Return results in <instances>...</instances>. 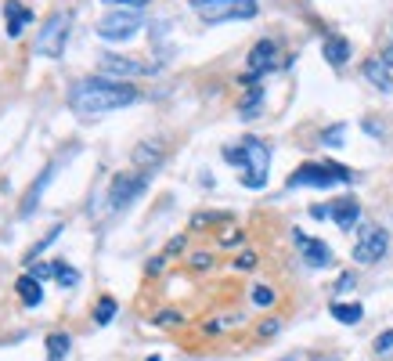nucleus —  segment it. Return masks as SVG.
<instances>
[{
  "label": "nucleus",
  "instance_id": "nucleus-1",
  "mask_svg": "<svg viewBox=\"0 0 393 361\" xmlns=\"http://www.w3.org/2000/svg\"><path fill=\"white\" fill-rule=\"evenodd\" d=\"M141 98L137 87L127 80H108V76H87L69 87V108L83 116L94 113H112V108H127Z\"/></svg>",
  "mask_w": 393,
  "mask_h": 361
},
{
  "label": "nucleus",
  "instance_id": "nucleus-2",
  "mask_svg": "<svg viewBox=\"0 0 393 361\" xmlns=\"http://www.w3.org/2000/svg\"><path fill=\"white\" fill-rule=\"evenodd\" d=\"M224 159L231 166L242 170V184L245 188H263L267 184V166H271V148L260 137H242L239 145L224 148Z\"/></svg>",
  "mask_w": 393,
  "mask_h": 361
},
{
  "label": "nucleus",
  "instance_id": "nucleus-3",
  "mask_svg": "<svg viewBox=\"0 0 393 361\" xmlns=\"http://www.w3.org/2000/svg\"><path fill=\"white\" fill-rule=\"evenodd\" d=\"M354 170L343 163H303L300 170L289 174V188H332V184H350Z\"/></svg>",
  "mask_w": 393,
  "mask_h": 361
},
{
  "label": "nucleus",
  "instance_id": "nucleus-4",
  "mask_svg": "<svg viewBox=\"0 0 393 361\" xmlns=\"http://www.w3.org/2000/svg\"><path fill=\"white\" fill-rule=\"evenodd\" d=\"M192 8L202 14V22H234V19H253L256 14V0H192Z\"/></svg>",
  "mask_w": 393,
  "mask_h": 361
},
{
  "label": "nucleus",
  "instance_id": "nucleus-5",
  "mask_svg": "<svg viewBox=\"0 0 393 361\" xmlns=\"http://www.w3.org/2000/svg\"><path fill=\"white\" fill-rule=\"evenodd\" d=\"M141 26H145V19H141V14H137L134 8H119V11L101 14L94 29H98V37L112 40V43H123V40L137 37V33H141Z\"/></svg>",
  "mask_w": 393,
  "mask_h": 361
},
{
  "label": "nucleus",
  "instance_id": "nucleus-6",
  "mask_svg": "<svg viewBox=\"0 0 393 361\" xmlns=\"http://www.w3.org/2000/svg\"><path fill=\"white\" fill-rule=\"evenodd\" d=\"M69 26H72V14H69V11H54L51 19L43 22L40 37H37V51H40L43 58H58L61 51H66Z\"/></svg>",
  "mask_w": 393,
  "mask_h": 361
},
{
  "label": "nucleus",
  "instance_id": "nucleus-7",
  "mask_svg": "<svg viewBox=\"0 0 393 361\" xmlns=\"http://www.w3.org/2000/svg\"><path fill=\"white\" fill-rule=\"evenodd\" d=\"M386 249H390V235H386L379 224H361L357 242H354V260H357V264H375V260H383Z\"/></svg>",
  "mask_w": 393,
  "mask_h": 361
},
{
  "label": "nucleus",
  "instance_id": "nucleus-8",
  "mask_svg": "<svg viewBox=\"0 0 393 361\" xmlns=\"http://www.w3.org/2000/svg\"><path fill=\"white\" fill-rule=\"evenodd\" d=\"M145 188H148V174H116L112 184H108V202H112V210H127Z\"/></svg>",
  "mask_w": 393,
  "mask_h": 361
},
{
  "label": "nucleus",
  "instance_id": "nucleus-9",
  "mask_svg": "<svg viewBox=\"0 0 393 361\" xmlns=\"http://www.w3.org/2000/svg\"><path fill=\"white\" fill-rule=\"evenodd\" d=\"M98 69L108 76V80H130V76L152 72L148 61H137V58H127V55H112V51L98 58Z\"/></svg>",
  "mask_w": 393,
  "mask_h": 361
},
{
  "label": "nucleus",
  "instance_id": "nucleus-10",
  "mask_svg": "<svg viewBox=\"0 0 393 361\" xmlns=\"http://www.w3.org/2000/svg\"><path fill=\"white\" fill-rule=\"evenodd\" d=\"M285 66V58H281V47L274 40H260L253 51H249V72L260 76V72H274Z\"/></svg>",
  "mask_w": 393,
  "mask_h": 361
},
{
  "label": "nucleus",
  "instance_id": "nucleus-11",
  "mask_svg": "<svg viewBox=\"0 0 393 361\" xmlns=\"http://www.w3.org/2000/svg\"><path fill=\"white\" fill-rule=\"evenodd\" d=\"M292 239H296V246H300V253H303V260L310 264V268H328V264H332L328 242L310 239V235H303V231H292Z\"/></svg>",
  "mask_w": 393,
  "mask_h": 361
},
{
  "label": "nucleus",
  "instance_id": "nucleus-12",
  "mask_svg": "<svg viewBox=\"0 0 393 361\" xmlns=\"http://www.w3.org/2000/svg\"><path fill=\"white\" fill-rule=\"evenodd\" d=\"M328 217L343 228V231H350L354 224H357V217H361V206H357V199H350V195H343V199H336L332 206H328Z\"/></svg>",
  "mask_w": 393,
  "mask_h": 361
},
{
  "label": "nucleus",
  "instance_id": "nucleus-13",
  "mask_svg": "<svg viewBox=\"0 0 393 361\" xmlns=\"http://www.w3.org/2000/svg\"><path fill=\"white\" fill-rule=\"evenodd\" d=\"M4 19H8V37H19L22 29L33 22V11L19 0H4Z\"/></svg>",
  "mask_w": 393,
  "mask_h": 361
},
{
  "label": "nucleus",
  "instance_id": "nucleus-14",
  "mask_svg": "<svg viewBox=\"0 0 393 361\" xmlns=\"http://www.w3.org/2000/svg\"><path fill=\"white\" fill-rule=\"evenodd\" d=\"M365 80L375 87V90H393V76H390V66H386V61H383V55L379 58H368L365 61Z\"/></svg>",
  "mask_w": 393,
  "mask_h": 361
},
{
  "label": "nucleus",
  "instance_id": "nucleus-15",
  "mask_svg": "<svg viewBox=\"0 0 393 361\" xmlns=\"http://www.w3.org/2000/svg\"><path fill=\"white\" fill-rule=\"evenodd\" d=\"M321 51H325V61H328V66H347V61H350V40L347 37H325V43H321Z\"/></svg>",
  "mask_w": 393,
  "mask_h": 361
},
{
  "label": "nucleus",
  "instance_id": "nucleus-16",
  "mask_svg": "<svg viewBox=\"0 0 393 361\" xmlns=\"http://www.w3.org/2000/svg\"><path fill=\"white\" fill-rule=\"evenodd\" d=\"M51 177H54V166H47L43 174L37 177V184L29 188V195L22 199V206H19V217H29V213H33V210L40 206V192H43V188H47V181H51Z\"/></svg>",
  "mask_w": 393,
  "mask_h": 361
},
{
  "label": "nucleus",
  "instance_id": "nucleus-17",
  "mask_svg": "<svg viewBox=\"0 0 393 361\" xmlns=\"http://www.w3.org/2000/svg\"><path fill=\"white\" fill-rule=\"evenodd\" d=\"M14 286H19V296H22V304H26V307H37V304L43 300L40 278H33V275H22L19 282H14Z\"/></svg>",
  "mask_w": 393,
  "mask_h": 361
},
{
  "label": "nucleus",
  "instance_id": "nucleus-18",
  "mask_svg": "<svg viewBox=\"0 0 393 361\" xmlns=\"http://www.w3.org/2000/svg\"><path fill=\"white\" fill-rule=\"evenodd\" d=\"M134 163L145 166V170L159 166V163H163V145H155V141H145V145H137V148H134Z\"/></svg>",
  "mask_w": 393,
  "mask_h": 361
},
{
  "label": "nucleus",
  "instance_id": "nucleus-19",
  "mask_svg": "<svg viewBox=\"0 0 393 361\" xmlns=\"http://www.w3.org/2000/svg\"><path fill=\"white\" fill-rule=\"evenodd\" d=\"M328 311H332V318L343 322V325H357L361 318H365V307H361V304H343V300H336Z\"/></svg>",
  "mask_w": 393,
  "mask_h": 361
},
{
  "label": "nucleus",
  "instance_id": "nucleus-20",
  "mask_svg": "<svg viewBox=\"0 0 393 361\" xmlns=\"http://www.w3.org/2000/svg\"><path fill=\"white\" fill-rule=\"evenodd\" d=\"M69 347H72L69 333H51V336H47V361H61L69 354Z\"/></svg>",
  "mask_w": 393,
  "mask_h": 361
},
{
  "label": "nucleus",
  "instance_id": "nucleus-21",
  "mask_svg": "<svg viewBox=\"0 0 393 361\" xmlns=\"http://www.w3.org/2000/svg\"><path fill=\"white\" fill-rule=\"evenodd\" d=\"M260 105H263V87H249V94L242 98V119H253V116H260Z\"/></svg>",
  "mask_w": 393,
  "mask_h": 361
},
{
  "label": "nucleus",
  "instance_id": "nucleus-22",
  "mask_svg": "<svg viewBox=\"0 0 393 361\" xmlns=\"http://www.w3.org/2000/svg\"><path fill=\"white\" fill-rule=\"evenodd\" d=\"M112 318H116V300H112V296H101V300H98V311H94V322H98V325H108Z\"/></svg>",
  "mask_w": 393,
  "mask_h": 361
},
{
  "label": "nucleus",
  "instance_id": "nucleus-23",
  "mask_svg": "<svg viewBox=\"0 0 393 361\" xmlns=\"http://www.w3.org/2000/svg\"><path fill=\"white\" fill-rule=\"evenodd\" d=\"M54 278H58V286H66V289H72L76 286V282H80V271H76V268H69V264H54Z\"/></svg>",
  "mask_w": 393,
  "mask_h": 361
},
{
  "label": "nucleus",
  "instance_id": "nucleus-24",
  "mask_svg": "<svg viewBox=\"0 0 393 361\" xmlns=\"http://www.w3.org/2000/svg\"><path fill=\"white\" fill-rule=\"evenodd\" d=\"M343 134H347V127H343V123H336V127H328V130L321 134V141H325V145H332V148H339V145H343Z\"/></svg>",
  "mask_w": 393,
  "mask_h": 361
},
{
  "label": "nucleus",
  "instance_id": "nucleus-25",
  "mask_svg": "<svg viewBox=\"0 0 393 361\" xmlns=\"http://www.w3.org/2000/svg\"><path fill=\"white\" fill-rule=\"evenodd\" d=\"M253 304H256V307H271V304H274V289L253 286Z\"/></svg>",
  "mask_w": 393,
  "mask_h": 361
},
{
  "label": "nucleus",
  "instance_id": "nucleus-26",
  "mask_svg": "<svg viewBox=\"0 0 393 361\" xmlns=\"http://www.w3.org/2000/svg\"><path fill=\"white\" fill-rule=\"evenodd\" d=\"M375 354H393V329L375 336Z\"/></svg>",
  "mask_w": 393,
  "mask_h": 361
},
{
  "label": "nucleus",
  "instance_id": "nucleus-27",
  "mask_svg": "<svg viewBox=\"0 0 393 361\" xmlns=\"http://www.w3.org/2000/svg\"><path fill=\"white\" fill-rule=\"evenodd\" d=\"M58 235H61V224H58V228H54V231H51V235H43V239H40V242H37V246H33V249H29V264H33V257H37V253H40V249H47V246H51V242H54V239H58Z\"/></svg>",
  "mask_w": 393,
  "mask_h": 361
},
{
  "label": "nucleus",
  "instance_id": "nucleus-28",
  "mask_svg": "<svg viewBox=\"0 0 393 361\" xmlns=\"http://www.w3.org/2000/svg\"><path fill=\"white\" fill-rule=\"evenodd\" d=\"M278 329H281V322H278V318H267V322L260 325V336H274Z\"/></svg>",
  "mask_w": 393,
  "mask_h": 361
},
{
  "label": "nucleus",
  "instance_id": "nucleus-29",
  "mask_svg": "<svg viewBox=\"0 0 393 361\" xmlns=\"http://www.w3.org/2000/svg\"><path fill=\"white\" fill-rule=\"evenodd\" d=\"M234 264H239L242 271H249V268H253V264H256V253H249V249H245V253H242L239 260H234Z\"/></svg>",
  "mask_w": 393,
  "mask_h": 361
},
{
  "label": "nucleus",
  "instance_id": "nucleus-30",
  "mask_svg": "<svg viewBox=\"0 0 393 361\" xmlns=\"http://www.w3.org/2000/svg\"><path fill=\"white\" fill-rule=\"evenodd\" d=\"M54 275V264H37L33 268V278H51Z\"/></svg>",
  "mask_w": 393,
  "mask_h": 361
},
{
  "label": "nucleus",
  "instance_id": "nucleus-31",
  "mask_svg": "<svg viewBox=\"0 0 393 361\" xmlns=\"http://www.w3.org/2000/svg\"><path fill=\"white\" fill-rule=\"evenodd\" d=\"M347 289H354V275H339V282H336V293H347Z\"/></svg>",
  "mask_w": 393,
  "mask_h": 361
},
{
  "label": "nucleus",
  "instance_id": "nucleus-32",
  "mask_svg": "<svg viewBox=\"0 0 393 361\" xmlns=\"http://www.w3.org/2000/svg\"><path fill=\"white\" fill-rule=\"evenodd\" d=\"M181 249H184V239H181V235H177V239H174V242L166 246V253H163V257H177Z\"/></svg>",
  "mask_w": 393,
  "mask_h": 361
},
{
  "label": "nucleus",
  "instance_id": "nucleus-33",
  "mask_svg": "<svg viewBox=\"0 0 393 361\" xmlns=\"http://www.w3.org/2000/svg\"><path fill=\"white\" fill-rule=\"evenodd\" d=\"M105 4H119V8H145L148 0H105Z\"/></svg>",
  "mask_w": 393,
  "mask_h": 361
},
{
  "label": "nucleus",
  "instance_id": "nucleus-34",
  "mask_svg": "<svg viewBox=\"0 0 393 361\" xmlns=\"http://www.w3.org/2000/svg\"><path fill=\"white\" fill-rule=\"evenodd\" d=\"M192 264H195V268H210L213 257H210V253H195V257H192Z\"/></svg>",
  "mask_w": 393,
  "mask_h": 361
},
{
  "label": "nucleus",
  "instance_id": "nucleus-35",
  "mask_svg": "<svg viewBox=\"0 0 393 361\" xmlns=\"http://www.w3.org/2000/svg\"><path fill=\"white\" fill-rule=\"evenodd\" d=\"M310 217H318V221H325V217H328V206H310Z\"/></svg>",
  "mask_w": 393,
  "mask_h": 361
},
{
  "label": "nucleus",
  "instance_id": "nucleus-36",
  "mask_svg": "<svg viewBox=\"0 0 393 361\" xmlns=\"http://www.w3.org/2000/svg\"><path fill=\"white\" fill-rule=\"evenodd\" d=\"M365 130H368V134H383V127H379L375 119H365Z\"/></svg>",
  "mask_w": 393,
  "mask_h": 361
},
{
  "label": "nucleus",
  "instance_id": "nucleus-37",
  "mask_svg": "<svg viewBox=\"0 0 393 361\" xmlns=\"http://www.w3.org/2000/svg\"><path fill=\"white\" fill-rule=\"evenodd\" d=\"M383 61H386V66H393V40L386 43V51H383Z\"/></svg>",
  "mask_w": 393,
  "mask_h": 361
},
{
  "label": "nucleus",
  "instance_id": "nucleus-38",
  "mask_svg": "<svg viewBox=\"0 0 393 361\" xmlns=\"http://www.w3.org/2000/svg\"><path fill=\"white\" fill-rule=\"evenodd\" d=\"M159 322L163 325H174V322H181V315H159Z\"/></svg>",
  "mask_w": 393,
  "mask_h": 361
},
{
  "label": "nucleus",
  "instance_id": "nucleus-39",
  "mask_svg": "<svg viewBox=\"0 0 393 361\" xmlns=\"http://www.w3.org/2000/svg\"><path fill=\"white\" fill-rule=\"evenodd\" d=\"M281 361H292V358H281Z\"/></svg>",
  "mask_w": 393,
  "mask_h": 361
}]
</instances>
